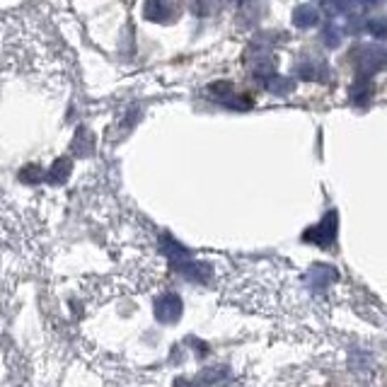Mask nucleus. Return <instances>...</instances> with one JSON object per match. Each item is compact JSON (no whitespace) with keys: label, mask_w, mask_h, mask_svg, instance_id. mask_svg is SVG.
I'll return each mask as SVG.
<instances>
[{"label":"nucleus","mask_w":387,"mask_h":387,"mask_svg":"<svg viewBox=\"0 0 387 387\" xmlns=\"http://www.w3.org/2000/svg\"><path fill=\"white\" fill-rule=\"evenodd\" d=\"M155 318L160 320L162 325H174V322L181 318V298L174 296V293H167V296L157 298Z\"/></svg>","instance_id":"nucleus-1"},{"label":"nucleus","mask_w":387,"mask_h":387,"mask_svg":"<svg viewBox=\"0 0 387 387\" xmlns=\"http://www.w3.org/2000/svg\"><path fill=\"white\" fill-rule=\"evenodd\" d=\"M22 179H25V181H39V179H44V172L37 165H29L25 172H22Z\"/></svg>","instance_id":"nucleus-3"},{"label":"nucleus","mask_w":387,"mask_h":387,"mask_svg":"<svg viewBox=\"0 0 387 387\" xmlns=\"http://www.w3.org/2000/svg\"><path fill=\"white\" fill-rule=\"evenodd\" d=\"M70 174V160H56V165L51 167L49 172V179L54 181V184H58V181H63Z\"/></svg>","instance_id":"nucleus-2"}]
</instances>
